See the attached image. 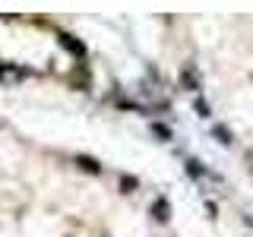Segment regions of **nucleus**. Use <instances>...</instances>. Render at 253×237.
Segmentation results:
<instances>
[{
	"label": "nucleus",
	"mask_w": 253,
	"mask_h": 237,
	"mask_svg": "<svg viewBox=\"0 0 253 237\" xmlns=\"http://www.w3.org/2000/svg\"><path fill=\"white\" fill-rule=\"evenodd\" d=\"M29 76V70L26 67H0V82H22V79Z\"/></svg>",
	"instance_id": "obj_1"
},
{
	"label": "nucleus",
	"mask_w": 253,
	"mask_h": 237,
	"mask_svg": "<svg viewBox=\"0 0 253 237\" xmlns=\"http://www.w3.org/2000/svg\"><path fill=\"white\" fill-rule=\"evenodd\" d=\"M180 82H184L190 92H200V89H203V82H200V73H196L193 67H187L184 73H180Z\"/></svg>",
	"instance_id": "obj_2"
},
{
	"label": "nucleus",
	"mask_w": 253,
	"mask_h": 237,
	"mask_svg": "<svg viewBox=\"0 0 253 237\" xmlns=\"http://www.w3.org/2000/svg\"><path fill=\"white\" fill-rule=\"evenodd\" d=\"M152 212H155V218H158V221H168V218H171L168 199H155V205H152Z\"/></svg>",
	"instance_id": "obj_3"
},
{
	"label": "nucleus",
	"mask_w": 253,
	"mask_h": 237,
	"mask_svg": "<svg viewBox=\"0 0 253 237\" xmlns=\"http://www.w3.org/2000/svg\"><path fill=\"white\" fill-rule=\"evenodd\" d=\"M187 174H190V177H196V180H200V177H206L209 171H206L203 164L196 161V158H187Z\"/></svg>",
	"instance_id": "obj_4"
},
{
	"label": "nucleus",
	"mask_w": 253,
	"mask_h": 237,
	"mask_svg": "<svg viewBox=\"0 0 253 237\" xmlns=\"http://www.w3.org/2000/svg\"><path fill=\"white\" fill-rule=\"evenodd\" d=\"M212 133H215V139L221 142V146H231V133H228V126H212Z\"/></svg>",
	"instance_id": "obj_5"
},
{
	"label": "nucleus",
	"mask_w": 253,
	"mask_h": 237,
	"mask_svg": "<svg viewBox=\"0 0 253 237\" xmlns=\"http://www.w3.org/2000/svg\"><path fill=\"white\" fill-rule=\"evenodd\" d=\"M79 168H85L89 174H101V164L95 161V158H83V155H79Z\"/></svg>",
	"instance_id": "obj_6"
},
{
	"label": "nucleus",
	"mask_w": 253,
	"mask_h": 237,
	"mask_svg": "<svg viewBox=\"0 0 253 237\" xmlns=\"http://www.w3.org/2000/svg\"><path fill=\"white\" fill-rule=\"evenodd\" d=\"M63 47H67V51H73L76 57H83V54H85V47L79 44V41H73V38H70V35H63Z\"/></svg>",
	"instance_id": "obj_7"
},
{
	"label": "nucleus",
	"mask_w": 253,
	"mask_h": 237,
	"mask_svg": "<svg viewBox=\"0 0 253 237\" xmlns=\"http://www.w3.org/2000/svg\"><path fill=\"white\" fill-rule=\"evenodd\" d=\"M152 133H155V136L162 139V142H168V139H171V130H168L165 123H152Z\"/></svg>",
	"instance_id": "obj_8"
},
{
	"label": "nucleus",
	"mask_w": 253,
	"mask_h": 237,
	"mask_svg": "<svg viewBox=\"0 0 253 237\" xmlns=\"http://www.w3.org/2000/svg\"><path fill=\"white\" fill-rule=\"evenodd\" d=\"M193 108H196V111H200V117H209V114H212V108H209V105H206V101H203V98H196V101H193Z\"/></svg>",
	"instance_id": "obj_9"
}]
</instances>
